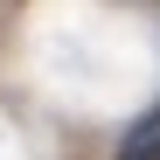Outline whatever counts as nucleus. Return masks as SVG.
I'll return each mask as SVG.
<instances>
[{
	"label": "nucleus",
	"mask_w": 160,
	"mask_h": 160,
	"mask_svg": "<svg viewBox=\"0 0 160 160\" xmlns=\"http://www.w3.org/2000/svg\"><path fill=\"white\" fill-rule=\"evenodd\" d=\"M118 160H160V104H153V112H146L139 125L125 132V146H118Z\"/></svg>",
	"instance_id": "1"
}]
</instances>
